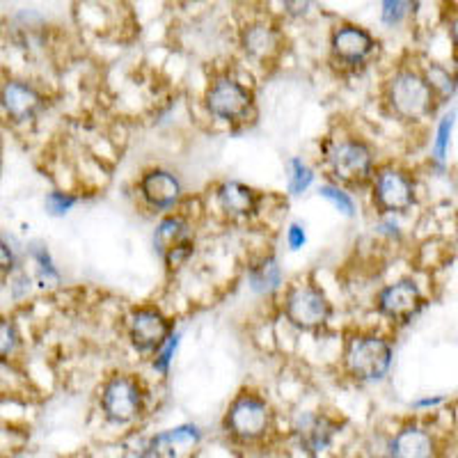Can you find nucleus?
Here are the masks:
<instances>
[{"instance_id":"1","label":"nucleus","mask_w":458,"mask_h":458,"mask_svg":"<svg viewBox=\"0 0 458 458\" xmlns=\"http://www.w3.org/2000/svg\"><path fill=\"white\" fill-rule=\"evenodd\" d=\"M387 99L403 120H422L433 108V88L415 72H401L392 79Z\"/></svg>"},{"instance_id":"2","label":"nucleus","mask_w":458,"mask_h":458,"mask_svg":"<svg viewBox=\"0 0 458 458\" xmlns=\"http://www.w3.org/2000/svg\"><path fill=\"white\" fill-rule=\"evenodd\" d=\"M392 351L380 337H355L349 346V369L360 380H378L390 369Z\"/></svg>"},{"instance_id":"3","label":"nucleus","mask_w":458,"mask_h":458,"mask_svg":"<svg viewBox=\"0 0 458 458\" xmlns=\"http://www.w3.org/2000/svg\"><path fill=\"white\" fill-rule=\"evenodd\" d=\"M268 424H271V412L259 396H239L227 412V428L241 440H255L264 436Z\"/></svg>"},{"instance_id":"4","label":"nucleus","mask_w":458,"mask_h":458,"mask_svg":"<svg viewBox=\"0 0 458 458\" xmlns=\"http://www.w3.org/2000/svg\"><path fill=\"white\" fill-rule=\"evenodd\" d=\"M286 317L302 330H314L328 321L330 302L314 286H298L286 298Z\"/></svg>"},{"instance_id":"5","label":"nucleus","mask_w":458,"mask_h":458,"mask_svg":"<svg viewBox=\"0 0 458 458\" xmlns=\"http://www.w3.org/2000/svg\"><path fill=\"white\" fill-rule=\"evenodd\" d=\"M104 411L108 420L117 424H126L131 420H136L140 415L142 408V394L140 387L133 378L129 376H114L108 380V386L104 387Z\"/></svg>"},{"instance_id":"6","label":"nucleus","mask_w":458,"mask_h":458,"mask_svg":"<svg viewBox=\"0 0 458 458\" xmlns=\"http://www.w3.org/2000/svg\"><path fill=\"white\" fill-rule=\"evenodd\" d=\"M252 106V94L232 79H220L207 92V108L220 120H243Z\"/></svg>"},{"instance_id":"7","label":"nucleus","mask_w":458,"mask_h":458,"mask_svg":"<svg viewBox=\"0 0 458 458\" xmlns=\"http://www.w3.org/2000/svg\"><path fill=\"white\" fill-rule=\"evenodd\" d=\"M328 161L335 177H339L342 182L360 183L365 182L371 172V151L365 142H339L330 151Z\"/></svg>"},{"instance_id":"8","label":"nucleus","mask_w":458,"mask_h":458,"mask_svg":"<svg viewBox=\"0 0 458 458\" xmlns=\"http://www.w3.org/2000/svg\"><path fill=\"white\" fill-rule=\"evenodd\" d=\"M157 250L167 266H179L182 261L188 259V255L193 252V239H191V229L182 218H165L157 229L154 236Z\"/></svg>"},{"instance_id":"9","label":"nucleus","mask_w":458,"mask_h":458,"mask_svg":"<svg viewBox=\"0 0 458 458\" xmlns=\"http://www.w3.org/2000/svg\"><path fill=\"white\" fill-rule=\"evenodd\" d=\"M170 335V323L157 310H138L131 317V339L140 351L161 349Z\"/></svg>"},{"instance_id":"10","label":"nucleus","mask_w":458,"mask_h":458,"mask_svg":"<svg viewBox=\"0 0 458 458\" xmlns=\"http://www.w3.org/2000/svg\"><path fill=\"white\" fill-rule=\"evenodd\" d=\"M376 199L386 211H403L415 199V186L399 170H383L376 177Z\"/></svg>"},{"instance_id":"11","label":"nucleus","mask_w":458,"mask_h":458,"mask_svg":"<svg viewBox=\"0 0 458 458\" xmlns=\"http://www.w3.org/2000/svg\"><path fill=\"white\" fill-rule=\"evenodd\" d=\"M378 305L380 312L387 314V317L406 321V318H411L417 310L422 308V293H420L415 282H396V284L387 286L386 292L380 293Z\"/></svg>"},{"instance_id":"12","label":"nucleus","mask_w":458,"mask_h":458,"mask_svg":"<svg viewBox=\"0 0 458 458\" xmlns=\"http://www.w3.org/2000/svg\"><path fill=\"white\" fill-rule=\"evenodd\" d=\"M374 37L362 28L344 26L333 35V53L342 63H362L374 51Z\"/></svg>"},{"instance_id":"13","label":"nucleus","mask_w":458,"mask_h":458,"mask_svg":"<svg viewBox=\"0 0 458 458\" xmlns=\"http://www.w3.org/2000/svg\"><path fill=\"white\" fill-rule=\"evenodd\" d=\"M0 101H3V108L7 110L10 117H14L16 122H26L30 117H35L39 113V108L44 106L42 94L37 92L35 88L26 83H7L0 92Z\"/></svg>"},{"instance_id":"14","label":"nucleus","mask_w":458,"mask_h":458,"mask_svg":"<svg viewBox=\"0 0 458 458\" xmlns=\"http://www.w3.org/2000/svg\"><path fill=\"white\" fill-rule=\"evenodd\" d=\"M337 433V422L326 415H305L296 427L298 443L305 452L318 454L328 447L333 436Z\"/></svg>"},{"instance_id":"15","label":"nucleus","mask_w":458,"mask_h":458,"mask_svg":"<svg viewBox=\"0 0 458 458\" xmlns=\"http://www.w3.org/2000/svg\"><path fill=\"white\" fill-rule=\"evenodd\" d=\"M198 440L199 431L195 427L172 428L151 440L147 447V458H182Z\"/></svg>"},{"instance_id":"16","label":"nucleus","mask_w":458,"mask_h":458,"mask_svg":"<svg viewBox=\"0 0 458 458\" xmlns=\"http://www.w3.org/2000/svg\"><path fill=\"white\" fill-rule=\"evenodd\" d=\"M142 195L147 198V202L154 204V207L167 208L177 202L179 195H182V186H179V179L170 172L154 170L149 174H145L140 183Z\"/></svg>"},{"instance_id":"17","label":"nucleus","mask_w":458,"mask_h":458,"mask_svg":"<svg viewBox=\"0 0 458 458\" xmlns=\"http://www.w3.org/2000/svg\"><path fill=\"white\" fill-rule=\"evenodd\" d=\"M243 48L257 60H268L280 51V35L266 23H252L243 30Z\"/></svg>"},{"instance_id":"18","label":"nucleus","mask_w":458,"mask_h":458,"mask_svg":"<svg viewBox=\"0 0 458 458\" xmlns=\"http://www.w3.org/2000/svg\"><path fill=\"white\" fill-rule=\"evenodd\" d=\"M433 437L422 428H403L392 440V458H431Z\"/></svg>"},{"instance_id":"19","label":"nucleus","mask_w":458,"mask_h":458,"mask_svg":"<svg viewBox=\"0 0 458 458\" xmlns=\"http://www.w3.org/2000/svg\"><path fill=\"white\" fill-rule=\"evenodd\" d=\"M218 199L225 211L236 216H250L257 208V193L239 182L223 183L218 191Z\"/></svg>"},{"instance_id":"20","label":"nucleus","mask_w":458,"mask_h":458,"mask_svg":"<svg viewBox=\"0 0 458 458\" xmlns=\"http://www.w3.org/2000/svg\"><path fill=\"white\" fill-rule=\"evenodd\" d=\"M252 289L259 293L273 292L277 284H280V268H277L276 259H266L257 266L250 276Z\"/></svg>"},{"instance_id":"21","label":"nucleus","mask_w":458,"mask_h":458,"mask_svg":"<svg viewBox=\"0 0 458 458\" xmlns=\"http://www.w3.org/2000/svg\"><path fill=\"white\" fill-rule=\"evenodd\" d=\"M289 167H292V174H289V188H292L293 193H302V191L312 183V172H310V167L302 165L301 161H292L289 163Z\"/></svg>"},{"instance_id":"22","label":"nucleus","mask_w":458,"mask_h":458,"mask_svg":"<svg viewBox=\"0 0 458 458\" xmlns=\"http://www.w3.org/2000/svg\"><path fill=\"white\" fill-rule=\"evenodd\" d=\"M16 346V330L7 318H0V358H7V355L14 351Z\"/></svg>"},{"instance_id":"23","label":"nucleus","mask_w":458,"mask_h":458,"mask_svg":"<svg viewBox=\"0 0 458 458\" xmlns=\"http://www.w3.org/2000/svg\"><path fill=\"white\" fill-rule=\"evenodd\" d=\"M321 195H323V198L333 199V202L339 207V211H344V214H346V216L353 214V202H351V199L346 198V195H344V193L335 191V188H323Z\"/></svg>"},{"instance_id":"24","label":"nucleus","mask_w":458,"mask_h":458,"mask_svg":"<svg viewBox=\"0 0 458 458\" xmlns=\"http://www.w3.org/2000/svg\"><path fill=\"white\" fill-rule=\"evenodd\" d=\"M72 204H73V198H67V195H63V193H51V195H48V199H47L48 211H51V214H55V216L64 214V211H67Z\"/></svg>"},{"instance_id":"25","label":"nucleus","mask_w":458,"mask_h":458,"mask_svg":"<svg viewBox=\"0 0 458 458\" xmlns=\"http://www.w3.org/2000/svg\"><path fill=\"white\" fill-rule=\"evenodd\" d=\"M386 10H383V21L386 23H396L401 21V16L406 14V10L411 5L408 3H386Z\"/></svg>"},{"instance_id":"26","label":"nucleus","mask_w":458,"mask_h":458,"mask_svg":"<svg viewBox=\"0 0 458 458\" xmlns=\"http://www.w3.org/2000/svg\"><path fill=\"white\" fill-rule=\"evenodd\" d=\"M449 129H452V120H445L440 124V133H437V145H436V157L443 158L445 157V149H447V136H449Z\"/></svg>"},{"instance_id":"27","label":"nucleus","mask_w":458,"mask_h":458,"mask_svg":"<svg viewBox=\"0 0 458 458\" xmlns=\"http://www.w3.org/2000/svg\"><path fill=\"white\" fill-rule=\"evenodd\" d=\"M12 266H14V255H12L10 248L0 241V271H12Z\"/></svg>"},{"instance_id":"28","label":"nucleus","mask_w":458,"mask_h":458,"mask_svg":"<svg viewBox=\"0 0 458 458\" xmlns=\"http://www.w3.org/2000/svg\"><path fill=\"white\" fill-rule=\"evenodd\" d=\"M289 243H292L293 250H296V248H301V245L305 243V232H302L301 225H293V227L289 229Z\"/></svg>"},{"instance_id":"29","label":"nucleus","mask_w":458,"mask_h":458,"mask_svg":"<svg viewBox=\"0 0 458 458\" xmlns=\"http://www.w3.org/2000/svg\"><path fill=\"white\" fill-rule=\"evenodd\" d=\"M174 346H177V337L172 339V342L167 344V349L163 351L161 360H158V362H157V367H158V369H165V367H167V362H170V355H172V351H174Z\"/></svg>"}]
</instances>
